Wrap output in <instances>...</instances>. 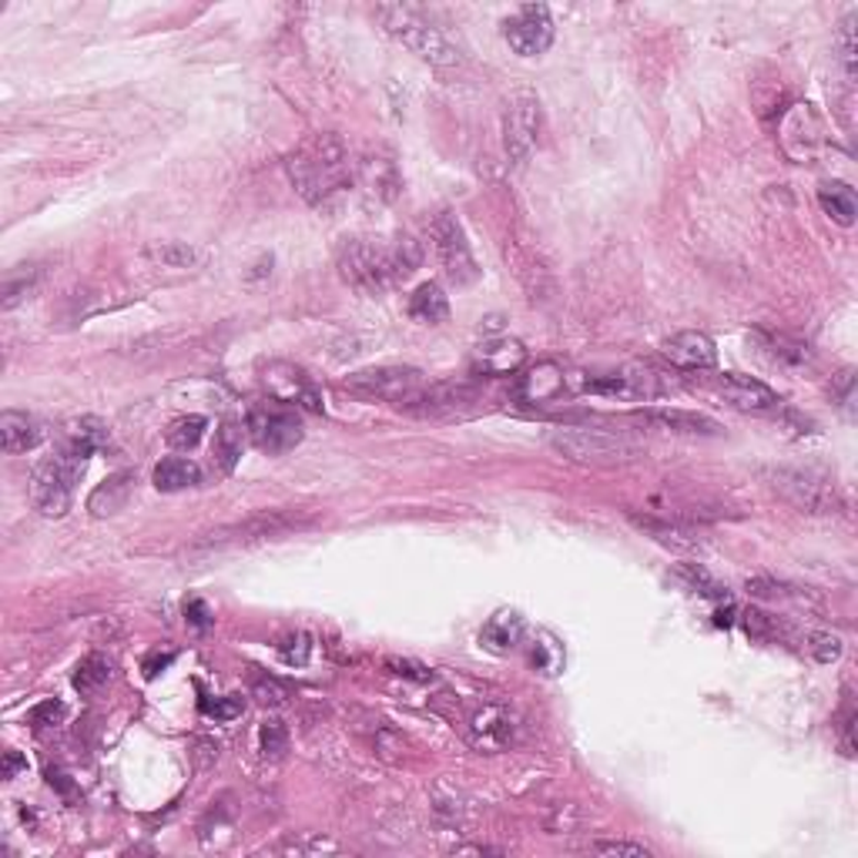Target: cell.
Instances as JSON below:
<instances>
[{
  "label": "cell",
  "mask_w": 858,
  "mask_h": 858,
  "mask_svg": "<svg viewBox=\"0 0 858 858\" xmlns=\"http://www.w3.org/2000/svg\"><path fill=\"white\" fill-rule=\"evenodd\" d=\"M289 178L296 185V191L305 198L309 205H325L328 198L339 194L343 188H349L353 181V165H349V148L343 145L339 135L333 131H319L309 142H302L289 161Z\"/></svg>",
  "instance_id": "cell-1"
},
{
  "label": "cell",
  "mask_w": 858,
  "mask_h": 858,
  "mask_svg": "<svg viewBox=\"0 0 858 858\" xmlns=\"http://www.w3.org/2000/svg\"><path fill=\"white\" fill-rule=\"evenodd\" d=\"M550 446L570 459V464H590V467H621L634 464L644 456V446L614 430H593V426H557L550 430Z\"/></svg>",
  "instance_id": "cell-2"
},
{
  "label": "cell",
  "mask_w": 858,
  "mask_h": 858,
  "mask_svg": "<svg viewBox=\"0 0 858 858\" xmlns=\"http://www.w3.org/2000/svg\"><path fill=\"white\" fill-rule=\"evenodd\" d=\"M376 18L382 21V27L400 41L403 47H410L416 57L436 64V68H453V64L464 60L459 47L449 41V34L443 27H436L433 21H426L420 11L403 8V4H386L376 8Z\"/></svg>",
  "instance_id": "cell-3"
},
{
  "label": "cell",
  "mask_w": 858,
  "mask_h": 858,
  "mask_svg": "<svg viewBox=\"0 0 858 858\" xmlns=\"http://www.w3.org/2000/svg\"><path fill=\"white\" fill-rule=\"evenodd\" d=\"M88 456L85 449L64 443L54 456H47L44 464L34 470V483H31V497L37 513L44 516H64L71 510L75 500V487L88 470Z\"/></svg>",
  "instance_id": "cell-4"
},
{
  "label": "cell",
  "mask_w": 858,
  "mask_h": 858,
  "mask_svg": "<svg viewBox=\"0 0 858 858\" xmlns=\"http://www.w3.org/2000/svg\"><path fill=\"white\" fill-rule=\"evenodd\" d=\"M309 523H312V516L302 513V510H261V513H252L238 523L215 526V531L198 537L191 544V550H225V547H248V544H261V541H279V537L302 531V526H309Z\"/></svg>",
  "instance_id": "cell-5"
},
{
  "label": "cell",
  "mask_w": 858,
  "mask_h": 858,
  "mask_svg": "<svg viewBox=\"0 0 858 858\" xmlns=\"http://www.w3.org/2000/svg\"><path fill=\"white\" fill-rule=\"evenodd\" d=\"M339 276L346 286L379 296L392 282H400V266H395V245H382L372 238H346L339 248Z\"/></svg>",
  "instance_id": "cell-6"
},
{
  "label": "cell",
  "mask_w": 858,
  "mask_h": 858,
  "mask_svg": "<svg viewBox=\"0 0 858 858\" xmlns=\"http://www.w3.org/2000/svg\"><path fill=\"white\" fill-rule=\"evenodd\" d=\"M761 477L778 497H784L791 506H799L805 513H835L838 510V490L828 473L802 470V467H765Z\"/></svg>",
  "instance_id": "cell-7"
},
{
  "label": "cell",
  "mask_w": 858,
  "mask_h": 858,
  "mask_svg": "<svg viewBox=\"0 0 858 858\" xmlns=\"http://www.w3.org/2000/svg\"><path fill=\"white\" fill-rule=\"evenodd\" d=\"M570 389L573 392H590V395H608V400L621 403H647L654 395H661V382L650 369L624 366L611 372H570Z\"/></svg>",
  "instance_id": "cell-8"
},
{
  "label": "cell",
  "mask_w": 858,
  "mask_h": 858,
  "mask_svg": "<svg viewBox=\"0 0 858 858\" xmlns=\"http://www.w3.org/2000/svg\"><path fill=\"white\" fill-rule=\"evenodd\" d=\"M245 430L252 436V443L269 453V456H279V453H289L302 443L305 430H302V420L296 416L292 406L286 403H258L248 410V420H245Z\"/></svg>",
  "instance_id": "cell-9"
},
{
  "label": "cell",
  "mask_w": 858,
  "mask_h": 858,
  "mask_svg": "<svg viewBox=\"0 0 858 858\" xmlns=\"http://www.w3.org/2000/svg\"><path fill=\"white\" fill-rule=\"evenodd\" d=\"M420 386H423V372L413 366H372L343 379V389L359 395V400H382L395 406L410 400Z\"/></svg>",
  "instance_id": "cell-10"
},
{
  "label": "cell",
  "mask_w": 858,
  "mask_h": 858,
  "mask_svg": "<svg viewBox=\"0 0 858 858\" xmlns=\"http://www.w3.org/2000/svg\"><path fill=\"white\" fill-rule=\"evenodd\" d=\"M430 235H433V248H436V258L439 266L446 272L449 282L456 286H470L480 279V269L473 261V252H470V242H467V232L464 225L456 222L453 212H439L430 225Z\"/></svg>",
  "instance_id": "cell-11"
},
{
  "label": "cell",
  "mask_w": 858,
  "mask_h": 858,
  "mask_svg": "<svg viewBox=\"0 0 858 858\" xmlns=\"http://www.w3.org/2000/svg\"><path fill=\"white\" fill-rule=\"evenodd\" d=\"M516 738H520V717L506 704L487 701L467 714V742L480 751L490 755L506 751L516 745Z\"/></svg>",
  "instance_id": "cell-12"
},
{
  "label": "cell",
  "mask_w": 858,
  "mask_h": 858,
  "mask_svg": "<svg viewBox=\"0 0 858 858\" xmlns=\"http://www.w3.org/2000/svg\"><path fill=\"white\" fill-rule=\"evenodd\" d=\"M541 135V104L531 94H513L503 111V148L506 158L523 165Z\"/></svg>",
  "instance_id": "cell-13"
},
{
  "label": "cell",
  "mask_w": 858,
  "mask_h": 858,
  "mask_svg": "<svg viewBox=\"0 0 858 858\" xmlns=\"http://www.w3.org/2000/svg\"><path fill=\"white\" fill-rule=\"evenodd\" d=\"M261 386L269 389L276 403H286V406L305 410V413H322V395H319L315 382L292 363H269L261 369Z\"/></svg>",
  "instance_id": "cell-14"
},
{
  "label": "cell",
  "mask_w": 858,
  "mask_h": 858,
  "mask_svg": "<svg viewBox=\"0 0 858 858\" xmlns=\"http://www.w3.org/2000/svg\"><path fill=\"white\" fill-rule=\"evenodd\" d=\"M503 34L520 57H541L554 44V18L544 4H526L506 21Z\"/></svg>",
  "instance_id": "cell-15"
},
{
  "label": "cell",
  "mask_w": 858,
  "mask_h": 858,
  "mask_svg": "<svg viewBox=\"0 0 858 858\" xmlns=\"http://www.w3.org/2000/svg\"><path fill=\"white\" fill-rule=\"evenodd\" d=\"M477 400V389L467 386V382H433V386H420L410 400L400 403L403 413L410 416H446V413H456L459 406H467Z\"/></svg>",
  "instance_id": "cell-16"
},
{
  "label": "cell",
  "mask_w": 858,
  "mask_h": 858,
  "mask_svg": "<svg viewBox=\"0 0 858 858\" xmlns=\"http://www.w3.org/2000/svg\"><path fill=\"white\" fill-rule=\"evenodd\" d=\"M717 395L732 410H742V413H775L781 406L775 389H768L765 382L742 376V372H724L717 379Z\"/></svg>",
  "instance_id": "cell-17"
},
{
  "label": "cell",
  "mask_w": 858,
  "mask_h": 858,
  "mask_svg": "<svg viewBox=\"0 0 858 858\" xmlns=\"http://www.w3.org/2000/svg\"><path fill=\"white\" fill-rule=\"evenodd\" d=\"M570 372L564 369V366H557V363H537V366H531L523 376H520V382H516V395L523 403H534V406H541V403H554V400H560V395L570 389V379H567Z\"/></svg>",
  "instance_id": "cell-18"
},
{
  "label": "cell",
  "mask_w": 858,
  "mask_h": 858,
  "mask_svg": "<svg viewBox=\"0 0 858 858\" xmlns=\"http://www.w3.org/2000/svg\"><path fill=\"white\" fill-rule=\"evenodd\" d=\"M802 142L795 148V161H812L822 148V121L815 118L812 104H795L788 111V118L781 121V145H791V142Z\"/></svg>",
  "instance_id": "cell-19"
},
{
  "label": "cell",
  "mask_w": 858,
  "mask_h": 858,
  "mask_svg": "<svg viewBox=\"0 0 858 858\" xmlns=\"http://www.w3.org/2000/svg\"><path fill=\"white\" fill-rule=\"evenodd\" d=\"M661 353L671 366L688 369V372H701L717 363V349L704 333H678L661 346Z\"/></svg>",
  "instance_id": "cell-20"
},
{
  "label": "cell",
  "mask_w": 858,
  "mask_h": 858,
  "mask_svg": "<svg viewBox=\"0 0 858 858\" xmlns=\"http://www.w3.org/2000/svg\"><path fill=\"white\" fill-rule=\"evenodd\" d=\"M41 439H44V430L31 413H21V410L0 413V446H4V453H11V456L27 453Z\"/></svg>",
  "instance_id": "cell-21"
},
{
  "label": "cell",
  "mask_w": 858,
  "mask_h": 858,
  "mask_svg": "<svg viewBox=\"0 0 858 858\" xmlns=\"http://www.w3.org/2000/svg\"><path fill=\"white\" fill-rule=\"evenodd\" d=\"M526 363V349L516 339H493L477 349V372L483 376H513Z\"/></svg>",
  "instance_id": "cell-22"
},
{
  "label": "cell",
  "mask_w": 858,
  "mask_h": 858,
  "mask_svg": "<svg viewBox=\"0 0 858 858\" xmlns=\"http://www.w3.org/2000/svg\"><path fill=\"white\" fill-rule=\"evenodd\" d=\"M523 637H526V624H523V617H520L516 611H497V614L483 624V631H480V644H483L487 650H493V654H510V650H516V647L523 644Z\"/></svg>",
  "instance_id": "cell-23"
},
{
  "label": "cell",
  "mask_w": 858,
  "mask_h": 858,
  "mask_svg": "<svg viewBox=\"0 0 858 858\" xmlns=\"http://www.w3.org/2000/svg\"><path fill=\"white\" fill-rule=\"evenodd\" d=\"M359 178L366 191L376 194L379 202H395V194L403 188L400 171H395V161L389 155H369L366 161H359Z\"/></svg>",
  "instance_id": "cell-24"
},
{
  "label": "cell",
  "mask_w": 858,
  "mask_h": 858,
  "mask_svg": "<svg viewBox=\"0 0 858 858\" xmlns=\"http://www.w3.org/2000/svg\"><path fill=\"white\" fill-rule=\"evenodd\" d=\"M640 423L668 430V433H688V436H714L721 433V426L711 416L701 413H684V410H647L640 416Z\"/></svg>",
  "instance_id": "cell-25"
},
{
  "label": "cell",
  "mask_w": 858,
  "mask_h": 858,
  "mask_svg": "<svg viewBox=\"0 0 858 858\" xmlns=\"http://www.w3.org/2000/svg\"><path fill=\"white\" fill-rule=\"evenodd\" d=\"M131 490H135V473H114L108 477L91 497H88V510L91 516H114L118 510H124V503L131 500Z\"/></svg>",
  "instance_id": "cell-26"
},
{
  "label": "cell",
  "mask_w": 858,
  "mask_h": 858,
  "mask_svg": "<svg viewBox=\"0 0 858 858\" xmlns=\"http://www.w3.org/2000/svg\"><path fill=\"white\" fill-rule=\"evenodd\" d=\"M818 205L822 212L838 222V225H855V215H858V198L855 191L845 185V181H822L818 185Z\"/></svg>",
  "instance_id": "cell-27"
},
{
  "label": "cell",
  "mask_w": 858,
  "mask_h": 858,
  "mask_svg": "<svg viewBox=\"0 0 858 858\" xmlns=\"http://www.w3.org/2000/svg\"><path fill=\"white\" fill-rule=\"evenodd\" d=\"M198 483H202V467L191 464L185 456H168L155 467V487L161 493H178V490H188Z\"/></svg>",
  "instance_id": "cell-28"
},
{
  "label": "cell",
  "mask_w": 858,
  "mask_h": 858,
  "mask_svg": "<svg viewBox=\"0 0 858 858\" xmlns=\"http://www.w3.org/2000/svg\"><path fill=\"white\" fill-rule=\"evenodd\" d=\"M410 315L423 325H443L449 319V299L443 296V289L436 282H423L410 296Z\"/></svg>",
  "instance_id": "cell-29"
},
{
  "label": "cell",
  "mask_w": 858,
  "mask_h": 858,
  "mask_svg": "<svg viewBox=\"0 0 858 858\" xmlns=\"http://www.w3.org/2000/svg\"><path fill=\"white\" fill-rule=\"evenodd\" d=\"M145 258H152L161 269H198L202 266V252L188 242H155L145 248Z\"/></svg>",
  "instance_id": "cell-30"
},
{
  "label": "cell",
  "mask_w": 858,
  "mask_h": 858,
  "mask_svg": "<svg viewBox=\"0 0 858 858\" xmlns=\"http://www.w3.org/2000/svg\"><path fill=\"white\" fill-rule=\"evenodd\" d=\"M242 426L238 423H222L215 430V439H212V464L219 473H232L235 464L242 459Z\"/></svg>",
  "instance_id": "cell-31"
},
{
  "label": "cell",
  "mask_w": 858,
  "mask_h": 858,
  "mask_svg": "<svg viewBox=\"0 0 858 858\" xmlns=\"http://www.w3.org/2000/svg\"><path fill=\"white\" fill-rule=\"evenodd\" d=\"M631 520H634V526L647 531L654 541H661L665 547H675V550H691V547H694V537L684 531V526H678V523L657 520V516H640V513H631Z\"/></svg>",
  "instance_id": "cell-32"
},
{
  "label": "cell",
  "mask_w": 858,
  "mask_h": 858,
  "mask_svg": "<svg viewBox=\"0 0 858 858\" xmlns=\"http://www.w3.org/2000/svg\"><path fill=\"white\" fill-rule=\"evenodd\" d=\"M531 668L541 671V675H557L564 668V647L554 634L547 631H537L534 634V644H531Z\"/></svg>",
  "instance_id": "cell-33"
},
{
  "label": "cell",
  "mask_w": 858,
  "mask_h": 858,
  "mask_svg": "<svg viewBox=\"0 0 858 858\" xmlns=\"http://www.w3.org/2000/svg\"><path fill=\"white\" fill-rule=\"evenodd\" d=\"M68 443L85 449V453H98L111 443V433L98 416H81L68 426Z\"/></svg>",
  "instance_id": "cell-34"
},
{
  "label": "cell",
  "mask_w": 858,
  "mask_h": 858,
  "mask_svg": "<svg viewBox=\"0 0 858 858\" xmlns=\"http://www.w3.org/2000/svg\"><path fill=\"white\" fill-rule=\"evenodd\" d=\"M108 678H111V665H108V657H101V654H88L85 661L75 668V688L81 694H94L98 688L108 684Z\"/></svg>",
  "instance_id": "cell-35"
},
{
  "label": "cell",
  "mask_w": 858,
  "mask_h": 858,
  "mask_svg": "<svg viewBox=\"0 0 858 858\" xmlns=\"http://www.w3.org/2000/svg\"><path fill=\"white\" fill-rule=\"evenodd\" d=\"M37 282H41V269H34V266H24V269L11 272L8 282H4V299H0L4 312H11V309L21 305L24 299H31V292L37 289Z\"/></svg>",
  "instance_id": "cell-36"
},
{
  "label": "cell",
  "mask_w": 858,
  "mask_h": 858,
  "mask_svg": "<svg viewBox=\"0 0 858 858\" xmlns=\"http://www.w3.org/2000/svg\"><path fill=\"white\" fill-rule=\"evenodd\" d=\"M205 426H209L205 416H181V420H175L168 426L165 439H168L171 449H194L198 443H202V436H205Z\"/></svg>",
  "instance_id": "cell-37"
},
{
  "label": "cell",
  "mask_w": 858,
  "mask_h": 858,
  "mask_svg": "<svg viewBox=\"0 0 858 858\" xmlns=\"http://www.w3.org/2000/svg\"><path fill=\"white\" fill-rule=\"evenodd\" d=\"M258 751H261V758L266 761H279L286 751H289V732H286V724L282 721H261V728H258Z\"/></svg>",
  "instance_id": "cell-38"
},
{
  "label": "cell",
  "mask_w": 858,
  "mask_h": 858,
  "mask_svg": "<svg viewBox=\"0 0 858 858\" xmlns=\"http://www.w3.org/2000/svg\"><path fill=\"white\" fill-rule=\"evenodd\" d=\"M765 349H771V356H775L778 363H784V366H805V363L812 359V353H809L805 343H795V339H788V336H768V339H765Z\"/></svg>",
  "instance_id": "cell-39"
},
{
  "label": "cell",
  "mask_w": 858,
  "mask_h": 858,
  "mask_svg": "<svg viewBox=\"0 0 858 858\" xmlns=\"http://www.w3.org/2000/svg\"><path fill=\"white\" fill-rule=\"evenodd\" d=\"M276 650H279V657H282L289 668H302V665L309 661V654H312V637L302 634V631L286 634V637L276 644Z\"/></svg>",
  "instance_id": "cell-40"
},
{
  "label": "cell",
  "mask_w": 858,
  "mask_h": 858,
  "mask_svg": "<svg viewBox=\"0 0 858 858\" xmlns=\"http://www.w3.org/2000/svg\"><path fill=\"white\" fill-rule=\"evenodd\" d=\"M805 650L815 657L818 665H832L842 657V640L835 634H825V631H815V634H805Z\"/></svg>",
  "instance_id": "cell-41"
},
{
  "label": "cell",
  "mask_w": 858,
  "mask_h": 858,
  "mask_svg": "<svg viewBox=\"0 0 858 858\" xmlns=\"http://www.w3.org/2000/svg\"><path fill=\"white\" fill-rule=\"evenodd\" d=\"M252 698L258 704H269V707H279L289 701V688L279 681V678H269V675H255L252 678Z\"/></svg>",
  "instance_id": "cell-42"
},
{
  "label": "cell",
  "mask_w": 858,
  "mask_h": 858,
  "mask_svg": "<svg viewBox=\"0 0 858 858\" xmlns=\"http://www.w3.org/2000/svg\"><path fill=\"white\" fill-rule=\"evenodd\" d=\"M202 714H209V717H215V721H232V717H238L242 714V701L238 698H205L202 701Z\"/></svg>",
  "instance_id": "cell-43"
},
{
  "label": "cell",
  "mask_w": 858,
  "mask_h": 858,
  "mask_svg": "<svg viewBox=\"0 0 858 858\" xmlns=\"http://www.w3.org/2000/svg\"><path fill=\"white\" fill-rule=\"evenodd\" d=\"M590 851H598V855H631V858H647L650 855V848L637 845V842H593Z\"/></svg>",
  "instance_id": "cell-44"
},
{
  "label": "cell",
  "mask_w": 858,
  "mask_h": 858,
  "mask_svg": "<svg viewBox=\"0 0 858 858\" xmlns=\"http://www.w3.org/2000/svg\"><path fill=\"white\" fill-rule=\"evenodd\" d=\"M389 668L400 675V678H410V681H420V684H430V681L436 678L430 668H423V665H416V661H389Z\"/></svg>",
  "instance_id": "cell-45"
},
{
  "label": "cell",
  "mask_w": 858,
  "mask_h": 858,
  "mask_svg": "<svg viewBox=\"0 0 858 858\" xmlns=\"http://www.w3.org/2000/svg\"><path fill=\"white\" fill-rule=\"evenodd\" d=\"M60 717H64V704H54V701L41 704V707L31 714L34 724H54V721H60Z\"/></svg>",
  "instance_id": "cell-46"
},
{
  "label": "cell",
  "mask_w": 858,
  "mask_h": 858,
  "mask_svg": "<svg viewBox=\"0 0 858 858\" xmlns=\"http://www.w3.org/2000/svg\"><path fill=\"white\" fill-rule=\"evenodd\" d=\"M185 614H188V621H191L194 627H209V621H212V614H209V608H205L202 601H188V604H185Z\"/></svg>",
  "instance_id": "cell-47"
},
{
  "label": "cell",
  "mask_w": 858,
  "mask_h": 858,
  "mask_svg": "<svg viewBox=\"0 0 858 858\" xmlns=\"http://www.w3.org/2000/svg\"><path fill=\"white\" fill-rule=\"evenodd\" d=\"M171 661H175V650H165V654H161V650H155V654L148 657V661H145V675H148V678H155V675H158V671H165Z\"/></svg>",
  "instance_id": "cell-48"
},
{
  "label": "cell",
  "mask_w": 858,
  "mask_h": 858,
  "mask_svg": "<svg viewBox=\"0 0 858 858\" xmlns=\"http://www.w3.org/2000/svg\"><path fill=\"white\" fill-rule=\"evenodd\" d=\"M21 768H27V761H24L18 751H8V758H4V778H14Z\"/></svg>",
  "instance_id": "cell-49"
}]
</instances>
